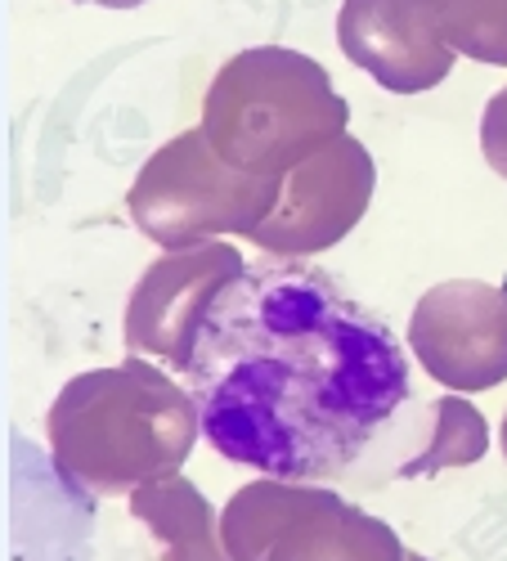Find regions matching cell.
I'll return each mask as SVG.
<instances>
[{
  "label": "cell",
  "instance_id": "cell-1",
  "mask_svg": "<svg viewBox=\"0 0 507 561\" xmlns=\"http://www.w3.org/2000/svg\"><path fill=\"white\" fill-rule=\"evenodd\" d=\"M203 436L269 481H350L418 400L391 323L310 261H256L229 284L184 368Z\"/></svg>",
  "mask_w": 507,
  "mask_h": 561
},
{
  "label": "cell",
  "instance_id": "cell-2",
  "mask_svg": "<svg viewBox=\"0 0 507 561\" xmlns=\"http://www.w3.org/2000/svg\"><path fill=\"white\" fill-rule=\"evenodd\" d=\"M198 432L189 391L135 355L122 368L77 373L45 413L55 467L90 494H135L180 477Z\"/></svg>",
  "mask_w": 507,
  "mask_h": 561
},
{
  "label": "cell",
  "instance_id": "cell-3",
  "mask_svg": "<svg viewBox=\"0 0 507 561\" xmlns=\"http://www.w3.org/2000/svg\"><path fill=\"white\" fill-rule=\"evenodd\" d=\"M198 130L224 167L288 175L346 135V100L314 59L265 45L216 72Z\"/></svg>",
  "mask_w": 507,
  "mask_h": 561
},
{
  "label": "cell",
  "instance_id": "cell-4",
  "mask_svg": "<svg viewBox=\"0 0 507 561\" xmlns=\"http://www.w3.org/2000/svg\"><path fill=\"white\" fill-rule=\"evenodd\" d=\"M284 198V175H243L224 167L203 130L158 149L126 198L130 220L166 252L216 243V233H252Z\"/></svg>",
  "mask_w": 507,
  "mask_h": 561
},
{
  "label": "cell",
  "instance_id": "cell-5",
  "mask_svg": "<svg viewBox=\"0 0 507 561\" xmlns=\"http://www.w3.org/2000/svg\"><path fill=\"white\" fill-rule=\"evenodd\" d=\"M220 535L234 561H404L400 535L350 499L292 481H252L229 499Z\"/></svg>",
  "mask_w": 507,
  "mask_h": 561
},
{
  "label": "cell",
  "instance_id": "cell-6",
  "mask_svg": "<svg viewBox=\"0 0 507 561\" xmlns=\"http://www.w3.org/2000/svg\"><path fill=\"white\" fill-rule=\"evenodd\" d=\"M408 351L458 396L507 382V293L481 278L431 284L408 314Z\"/></svg>",
  "mask_w": 507,
  "mask_h": 561
},
{
  "label": "cell",
  "instance_id": "cell-7",
  "mask_svg": "<svg viewBox=\"0 0 507 561\" xmlns=\"http://www.w3.org/2000/svg\"><path fill=\"white\" fill-rule=\"evenodd\" d=\"M243 270L247 265H243L239 248H224V243L162 252L145 270L140 288L130 293V306H126L130 355L135 359H162L166 368L184 373L211 301L234 284Z\"/></svg>",
  "mask_w": 507,
  "mask_h": 561
},
{
  "label": "cell",
  "instance_id": "cell-8",
  "mask_svg": "<svg viewBox=\"0 0 507 561\" xmlns=\"http://www.w3.org/2000/svg\"><path fill=\"white\" fill-rule=\"evenodd\" d=\"M373 180H378L373 158H368L359 139L350 135L333 139L324 153H314L310 162L284 175V198L252 233V243L284 256L333 248L364 216L368 198H373Z\"/></svg>",
  "mask_w": 507,
  "mask_h": 561
},
{
  "label": "cell",
  "instance_id": "cell-9",
  "mask_svg": "<svg viewBox=\"0 0 507 561\" xmlns=\"http://www.w3.org/2000/svg\"><path fill=\"white\" fill-rule=\"evenodd\" d=\"M337 41L346 59L391 95H423L453 72L440 0H342Z\"/></svg>",
  "mask_w": 507,
  "mask_h": 561
},
{
  "label": "cell",
  "instance_id": "cell-10",
  "mask_svg": "<svg viewBox=\"0 0 507 561\" xmlns=\"http://www.w3.org/2000/svg\"><path fill=\"white\" fill-rule=\"evenodd\" d=\"M485 445H489L485 417L463 396L413 400L395 417V427L378 440V449L364 458V467L350 477V485L436 477L445 467H468V462L485 458Z\"/></svg>",
  "mask_w": 507,
  "mask_h": 561
},
{
  "label": "cell",
  "instance_id": "cell-11",
  "mask_svg": "<svg viewBox=\"0 0 507 561\" xmlns=\"http://www.w3.org/2000/svg\"><path fill=\"white\" fill-rule=\"evenodd\" d=\"M130 512L149 526L158 561H234L216 530V507L189 477H166L135 490Z\"/></svg>",
  "mask_w": 507,
  "mask_h": 561
},
{
  "label": "cell",
  "instance_id": "cell-12",
  "mask_svg": "<svg viewBox=\"0 0 507 561\" xmlns=\"http://www.w3.org/2000/svg\"><path fill=\"white\" fill-rule=\"evenodd\" d=\"M440 19L458 55L507 68V0H440Z\"/></svg>",
  "mask_w": 507,
  "mask_h": 561
},
{
  "label": "cell",
  "instance_id": "cell-13",
  "mask_svg": "<svg viewBox=\"0 0 507 561\" xmlns=\"http://www.w3.org/2000/svg\"><path fill=\"white\" fill-rule=\"evenodd\" d=\"M481 153H485L489 171L507 180V85L494 90L481 113Z\"/></svg>",
  "mask_w": 507,
  "mask_h": 561
},
{
  "label": "cell",
  "instance_id": "cell-14",
  "mask_svg": "<svg viewBox=\"0 0 507 561\" xmlns=\"http://www.w3.org/2000/svg\"><path fill=\"white\" fill-rule=\"evenodd\" d=\"M77 5H104V10H140L149 0H77Z\"/></svg>",
  "mask_w": 507,
  "mask_h": 561
},
{
  "label": "cell",
  "instance_id": "cell-15",
  "mask_svg": "<svg viewBox=\"0 0 507 561\" xmlns=\"http://www.w3.org/2000/svg\"><path fill=\"white\" fill-rule=\"evenodd\" d=\"M503 458H507V413H503Z\"/></svg>",
  "mask_w": 507,
  "mask_h": 561
},
{
  "label": "cell",
  "instance_id": "cell-16",
  "mask_svg": "<svg viewBox=\"0 0 507 561\" xmlns=\"http://www.w3.org/2000/svg\"><path fill=\"white\" fill-rule=\"evenodd\" d=\"M404 561H431V557H423V552H408V557H404Z\"/></svg>",
  "mask_w": 507,
  "mask_h": 561
}]
</instances>
